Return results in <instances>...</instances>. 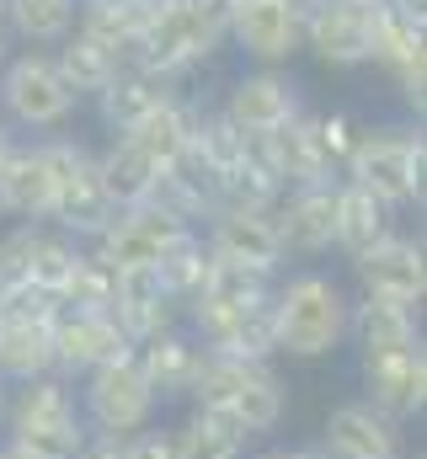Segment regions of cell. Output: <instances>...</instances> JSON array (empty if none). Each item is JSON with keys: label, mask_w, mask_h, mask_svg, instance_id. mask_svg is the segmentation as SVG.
<instances>
[{"label": "cell", "mask_w": 427, "mask_h": 459, "mask_svg": "<svg viewBox=\"0 0 427 459\" xmlns=\"http://www.w3.org/2000/svg\"><path fill=\"white\" fill-rule=\"evenodd\" d=\"M273 316V352L294 363H320L347 347V316H353V289L331 267H289L273 278L267 294Z\"/></svg>", "instance_id": "obj_1"}, {"label": "cell", "mask_w": 427, "mask_h": 459, "mask_svg": "<svg viewBox=\"0 0 427 459\" xmlns=\"http://www.w3.org/2000/svg\"><path fill=\"white\" fill-rule=\"evenodd\" d=\"M267 294H273V278L219 267L209 289L182 310V326L193 332V342L209 358H257V363H267V358H278L273 352Z\"/></svg>", "instance_id": "obj_2"}, {"label": "cell", "mask_w": 427, "mask_h": 459, "mask_svg": "<svg viewBox=\"0 0 427 459\" xmlns=\"http://www.w3.org/2000/svg\"><path fill=\"white\" fill-rule=\"evenodd\" d=\"M342 182L374 193L396 214L427 204V134L423 123H363L353 139V155L342 166Z\"/></svg>", "instance_id": "obj_3"}, {"label": "cell", "mask_w": 427, "mask_h": 459, "mask_svg": "<svg viewBox=\"0 0 427 459\" xmlns=\"http://www.w3.org/2000/svg\"><path fill=\"white\" fill-rule=\"evenodd\" d=\"M219 48H224V5L219 0H150L128 65L187 81Z\"/></svg>", "instance_id": "obj_4"}, {"label": "cell", "mask_w": 427, "mask_h": 459, "mask_svg": "<svg viewBox=\"0 0 427 459\" xmlns=\"http://www.w3.org/2000/svg\"><path fill=\"white\" fill-rule=\"evenodd\" d=\"M0 438L38 459H75V449L86 444V417H81L75 385L59 374H38V379L11 385Z\"/></svg>", "instance_id": "obj_5"}, {"label": "cell", "mask_w": 427, "mask_h": 459, "mask_svg": "<svg viewBox=\"0 0 427 459\" xmlns=\"http://www.w3.org/2000/svg\"><path fill=\"white\" fill-rule=\"evenodd\" d=\"M187 406H219L251 438H267L289 417V379L278 374L273 358L267 363H257V358H204V374H198Z\"/></svg>", "instance_id": "obj_6"}, {"label": "cell", "mask_w": 427, "mask_h": 459, "mask_svg": "<svg viewBox=\"0 0 427 459\" xmlns=\"http://www.w3.org/2000/svg\"><path fill=\"white\" fill-rule=\"evenodd\" d=\"M75 113H81V97L65 86L48 48H22L0 65V123L11 134L48 139V134H65Z\"/></svg>", "instance_id": "obj_7"}, {"label": "cell", "mask_w": 427, "mask_h": 459, "mask_svg": "<svg viewBox=\"0 0 427 459\" xmlns=\"http://www.w3.org/2000/svg\"><path fill=\"white\" fill-rule=\"evenodd\" d=\"M43 150H48V166H54V209H48V225L75 235L81 246H92L107 230V220L118 214L102 193V177H97V150L86 139H70V134H48Z\"/></svg>", "instance_id": "obj_8"}, {"label": "cell", "mask_w": 427, "mask_h": 459, "mask_svg": "<svg viewBox=\"0 0 427 459\" xmlns=\"http://www.w3.org/2000/svg\"><path fill=\"white\" fill-rule=\"evenodd\" d=\"M75 401H81L86 433H102V438H128V433H139L161 417V401L144 385L134 358H118L97 374L75 379Z\"/></svg>", "instance_id": "obj_9"}, {"label": "cell", "mask_w": 427, "mask_h": 459, "mask_svg": "<svg viewBox=\"0 0 427 459\" xmlns=\"http://www.w3.org/2000/svg\"><path fill=\"white\" fill-rule=\"evenodd\" d=\"M204 246L214 251L219 267H235V273H257V278H278L289 273V256H283V240H278V220L273 209H257V204H224L214 209L209 225L198 230Z\"/></svg>", "instance_id": "obj_10"}, {"label": "cell", "mask_w": 427, "mask_h": 459, "mask_svg": "<svg viewBox=\"0 0 427 459\" xmlns=\"http://www.w3.org/2000/svg\"><path fill=\"white\" fill-rule=\"evenodd\" d=\"M353 273V299H379V305H401L417 310L427 305V246L423 235L396 230L390 240H379L374 251H363L358 262H347Z\"/></svg>", "instance_id": "obj_11"}, {"label": "cell", "mask_w": 427, "mask_h": 459, "mask_svg": "<svg viewBox=\"0 0 427 459\" xmlns=\"http://www.w3.org/2000/svg\"><path fill=\"white\" fill-rule=\"evenodd\" d=\"M224 43H235L257 70H283L305 48V0H230Z\"/></svg>", "instance_id": "obj_12"}, {"label": "cell", "mask_w": 427, "mask_h": 459, "mask_svg": "<svg viewBox=\"0 0 427 459\" xmlns=\"http://www.w3.org/2000/svg\"><path fill=\"white\" fill-rule=\"evenodd\" d=\"M193 230L182 220H171L166 209L155 204H134V209H118L107 230L86 246L97 262H107L112 273H144V267H161Z\"/></svg>", "instance_id": "obj_13"}, {"label": "cell", "mask_w": 427, "mask_h": 459, "mask_svg": "<svg viewBox=\"0 0 427 459\" xmlns=\"http://www.w3.org/2000/svg\"><path fill=\"white\" fill-rule=\"evenodd\" d=\"M54 316L59 299L38 289H16L0 310V379L22 385L38 374H54Z\"/></svg>", "instance_id": "obj_14"}, {"label": "cell", "mask_w": 427, "mask_h": 459, "mask_svg": "<svg viewBox=\"0 0 427 459\" xmlns=\"http://www.w3.org/2000/svg\"><path fill=\"white\" fill-rule=\"evenodd\" d=\"M316 449L320 459H406V428L363 395H347L326 411Z\"/></svg>", "instance_id": "obj_15"}, {"label": "cell", "mask_w": 427, "mask_h": 459, "mask_svg": "<svg viewBox=\"0 0 427 459\" xmlns=\"http://www.w3.org/2000/svg\"><path fill=\"white\" fill-rule=\"evenodd\" d=\"M214 108L224 113V123H230L235 134H251V139L278 134L283 123H294V117L305 113L300 86H294V75H283V70H246V75H235Z\"/></svg>", "instance_id": "obj_16"}, {"label": "cell", "mask_w": 427, "mask_h": 459, "mask_svg": "<svg viewBox=\"0 0 427 459\" xmlns=\"http://www.w3.org/2000/svg\"><path fill=\"white\" fill-rule=\"evenodd\" d=\"M374 11L358 0H305V48L331 70H358L374 54Z\"/></svg>", "instance_id": "obj_17"}, {"label": "cell", "mask_w": 427, "mask_h": 459, "mask_svg": "<svg viewBox=\"0 0 427 459\" xmlns=\"http://www.w3.org/2000/svg\"><path fill=\"white\" fill-rule=\"evenodd\" d=\"M278 240L289 267H320V256H336V182L331 187H289L273 204Z\"/></svg>", "instance_id": "obj_18"}, {"label": "cell", "mask_w": 427, "mask_h": 459, "mask_svg": "<svg viewBox=\"0 0 427 459\" xmlns=\"http://www.w3.org/2000/svg\"><path fill=\"white\" fill-rule=\"evenodd\" d=\"M128 352H134V342L123 337V326L107 310H59L54 316V374L70 385Z\"/></svg>", "instance_id": "obj_19"}, {"label": "cell", "mask_w": 427, "mask_h": 459, "mask_svg": "<svg viewBox=\"0 0 427 459\" xmlns=\"http://www.w3.org/2000/svg\"><path fill=\"white\" fill-rule=\"evenodd\" d=\"M134 363H139V374H144V385L155 390V401H161V411L166 406H187L193 401V385H198V374H204V347L193 342V332L177 321V326H166V332H150V337H139L134 352H128Z\"/></svg>", "instance_id": "obj_20"}, {"label": "cell", "mask_w": 427, "mask_h": 459, "mask_svg": "<svg viewBox=\"0 0 427 459\" xmlns=\"http://www.w3.org/2000/svg\"><path fill=\"white\" fill-rule=\"evenodd\" d=\"M54 209V166L43 139H22L11 134L5 160H0V220L16 225H48Z\"/></svg>", "instance_id": "obj_21"}, {"label": "cell", "mask_w": 427, "mask_h": 459, "mask_svg": "<svg viewBox=\"0 0 427 459\" xmlns=\"http://www.w3.org/2000/svg\"><path fill=\"white\" fill-rule=\"evenodd\" d=\"M358 385H363L369 406H379L385 417H396L401 428H412L427 411V347L358 363Z\"/></svg>", "instance_id": "obj_22"}, {"label": "cell", "mask_w": 427, "mask_h": 459, "mask_svg": "<svg viewBox=\"0 0 427 459\" xmlns=\"http://www.w3.org/2000/svg\"><path fill=\"white\" fill-rule=\"evenodd\" d=\"M171 97H182V81L155 75L144 65H123L92 102H97V117H102L107 134H128V128H139L144 117L155 113L161 102H171Z\"/></svg>", "instance_id": "obj_23"}, {"label": "cell", "mask_w": 427, "mask_h": 459, "mask_svg": "<svg viewBox=\"0 0 427 459\" xmlns=\"http://www.w3.org/2000/svg\"><path fill=\"white\" fill-rule=\"evenodd\" d=\"M347 347L358 352V363H374V358H396V352L427 347L423 342V316H417V310H401V305H379V299H353Z\"/></svg>", "instance_id": "obj_24"}, {"label": "cell", "mask_w": 427, "mask_h": 459, "mask_svg": "<svg viewBox=\"0 0 427 459\" xmlns=\"http://www.w3.org/2000/svg\"><path fill=\"white\" fill-rule=\"evenodd\" d=\"M262 139H267V155H273V171H278L283 193L289 187H331V182H342V171L331 166V155H326V144L316 134V113H300L294 123H283L278 134H262Z\"/></svg>", "instance_id": "obj_25"}, {"label": "cell", "mask_w": 427, "mask_h": 459, "mask_svg": "<svg viewBox=\"0 0 427 459\" xmlns=\"http://www.w3.org/2000/svg\"><path fill=\"white\" fill-rule=\"evenodd\" d=\"M107 316L123 326V337H128V342H139V337L166 332V326H177V321H182V310H177V305H171V294L161 289L155 267H144V273H118Z\"/></svg>", "instance_id": "obj_26"}, {"label": "cell", "mask_w": 427, "mask_h": 459, "mask_svg": "<svg viewBox=\"0 0 427 459\" xmlns=\"http://www.w3.org/2000/svg\"><path fill=\"white\" fill-rule=\"evenodd\" d=\"M81 256H86V246L75 235H65L54 225H22V283L27 289L59 299L70 273L81 267Z\"/></svg>", "instance_id": "obj_27"}, {"label": "cell", "mask_w": 427, "mask_h": 459, "mask_svg": "<svg viewBox=\"0 0 427 459\" xmlns=\"http://www.w3.org/2000/svg\"><path fill=\"white\" fill-rule=\"evenodd\" d=\"M396 230H401V214L390 204H379L374 193H363L353 182H336V256L342 262H358Z\"/></svg>", "instance_id": "obj_28"}, {"label": "cell", "mask_w": 427, "mask_h": 459, "mask_svg": "<svg viewBox=\"0 0 427 459\" xmlns=\"http://www.w3.org/2000/svg\"><path fill=\"white\" fill-rule=\"evenodd\" d=\"M161 160L144 155L128 134H112L102 150H97V177H102V193L112 209H134V204H150L155 182H161Z\"/></svg>", "instance_id": "obj_29"}, {"label": "cell", "mask_w": 427, "mask_h": 459, "mask_svg": "<svg viewBox=\"0 0 427 459\" xmlns=\"http://www.w3.org/2000/svg\"><path fill=\"white\" fill-rule=\"evenodd\" d=\"M177 438H182V459H246L251 455V433L219 411V406H187L177 417Z\"/></svg>", "instance_id": "obj_30"}, {"label": "cell", "mask_w": 427, "mask_h": 459, "mask_svg": "<svg viewBox=\"0 0 427 459\" xmlns=\"http://www.w3.org/2000/svg\"><path fill=\"white\" fill-rule=\"evenodd\" d=\"M198 108H204V97H171V102H161L155 113L144 117L139 128H128V139L144 150V155H155L161 166H177L182 155H187V144H193V123H198Z\"/></svg>", "instance_id": "obj_31"}, {"label": "cell", "mask_w": 427, "mask_h": 459, "mask_svg": "<svg viewBox=\"0 0 427 459\" xmlns=\"http://www.w3.org/2000/svg\"><path fill=\"white\" fill-rule=\"evenodd\" d=\"M48 54H54V70L65 75V86H70L81 102H86V97H97L107 81L123 70V59H118L112 48H102L97 38H86V32H70V38H65V43H54Z\"/></svg>", "instance_id": "obj_32"}, {"label": "cell", "mask_w": 427, "mask_h": 459, "mask_svg": "<svg viewBox=\"0 0 427 459\" xmlns=\"http://www.w3.org/2000/svg\"><path fill=\"white\" fill-rule=\"evenodd\" d=\"M139 27H144V5H128V0H81V11H75V32L97 38L123 65L134 59Z\"/></svg>", "instance_id": "obj_33"}, {"label": "cell", "mask_w": 427, "mask_h": 459, "mask_svg": "<svg viewBox=\"0 0 427 459\" xmlns=\"http://www.w3.org/2000/svg\"><path fill=\"white\" fill-rule=\"evenodd\" d=\"M75 11H81V0H5L0 27H11L32 48H54L75 32Z\"/></svg>", "instance_id": "obj_34"}, {"label": "cell", "mask_w": 427, "mask_h": 459, "mask_svg": "<svg viewBox=\"0 0 427 459\" xmlns=\"http://www.w3.org/2000/svg\"><path fill=\"white\" fill-rule=\"evenodd\" d=\"M214 273H219V262H214V251L204 246V235H198V230H193V235H187V240L161 262V267H155V278H161V289L171 294V305H177V310H187V305L209 289Z\"/></svg>", "instance_id": "obj_35"}, {"label": "cell", "mask_w": 427, "mask_h": 459, "mask_svg": "<svg viewBox=\"0 0 427 459\" xmlns=\"http://www.w3.org/2000/svg\"><path fill=\"white\" fill-rule=\"evenodd\" d=\"M112 283H118V273L86 251L81 267L70 273L65 294H59V310H107V305H112Z\"/></svg>", "instance_id": "obj_36"}, {"label": "cell", "mask_w": 427, "mask_h": 459, "mask_svg": "<svg viewBox=\"0 0 427 459\" xmlns=\"http://www.w3.org/2000/svg\"><path fill=\"white\" fill-rule=\"evenodd\" d=\"M123 459H182V438H177V422L155 417L150 428L128 433V438H123Z\"/></svg>", "instance_id": "obj_37"}, {"label": "cell", "mask_w": 427, "mask_h": 459, "mask_svg": "<svg viewBox=\"0 0 427 459\" xmlns=\"http://www.w3.org/2000/svg\"><path fill=\"white\" fill-rule=\"evenodd\" d=\"M358 117L347 113V108H331V113H316V134L320 144H326V155H331V166L342 171L347 166V155H353V139H358Z\"/></svg>", "instance_id": "obj_38"}, {"label": "cell", "mask_w": 427, "mask_h": 459, "mask_svg": "<svg viewBox=\"0 0 427 459\" xmlns=\"http://www.w3.org/2000/svg\"><path fill=\"white\" fill-rule=\"evenodd\" d=\"M75 459H123V438H102V433H86V444L75 449Z\"/></svg>", "instance_id": "obj_39"}, {"label": "cell", "mask_w": 427, "mask_h": 459, "mask_svg": "<svg viewBox=\"0 0 427 459\" xmlns=\"http://www.w3.org/2000/svg\"><path fill=\"white\" fill-rule=\"evenodd\" d=\"M246 459H320L316 444H273V449H251Z\"/></svg>", "instance_id": "obj_40"}, {"label": "cell", "mask_w": 427, "mask_h": 459, "mask_svg": "<svg viewBox=\"0 0 427 459\" xmlns=\"http://www.w3.org/2000/svg\"><path fill=\"white\" fill-rule=\"evenodd\" d=\"M0 459H38V455H27V449H16V444H5V438H0Z\"/></svg>", "instance_id": "obj_41"}, {"label": "cell", "mask_w": 427, "mask_h": 459, "mask_svg": "<svg viewBox=\"0 0 427 459\" xmlns=\"http://www.w3.org/2000/svg\"><path fill=\"white\" fill-rule=\"evenodd\" d=\"M5 406H11V385L0 379V422H5Z\"/></svg>", "instance_id": "obj_42"}, {"label": "cell", "mask_w": 427, "mask_h": 459, "mask_svg": "<svg viewBox=\"0 0 427 459\" xmlns=\"http://www.w3.org/2000/svg\"><path fill=\"white\" fill-rule=\"evenodd\" d=\"M5 144H11V128L0 123V160H5Z\"/></svg>", "instance_id": "obj_43"}, {"label": "cell", "mask_w": 427, "mask_h": 459, "mask_svg": "<svg viewBox=\"0 0 427 459\" xmlns=\"http://www.w3.org/2000/svg\"><path fill=\"white\" fill-rule=\"evenodd\" d=\"M5 59H11V54H5V27H0V65H5Z\"/></svg>", "instance_id": "obj_44"}, {"label": "cell", "mask_w": 427, "mask_h": 459, "mask_svg": "<svg viewBox=\"0 0 427 459\" xmlns=\"http://www.w3.org/2000/svg\"><path fill=\"white\" fill-rule=\"evenodd\" d=\"M358 5H385V0H358Z\"/></svg>", "instance_id": "obj_45"}, {"label": "cell", "mask_w": 427, "mask_h": 459, "mask_svg": "<svg viewBox=\"0 0 427 459\" xmlns=\"http://www.w3.org/2000/svg\"><path fill=\"white\" fill-rule=\"evenodd\" d=\"M128 5H150V0H128Z\"/></svg>", "instance_id": "obj_46"}, {"label": "cell", "mask_w": 427, "mask_h": 459, "mask_svg": "<svg viewBox=\"0 0 427 459\" xmlns=\"http://www.w3.org/2000/svg\"><path fill=\"white\" fill-rule=\"evenodd\" d=\"M0 22H5V0H0Z\"/></svg>", "instance_id": "obj_47"}]
</instances>
